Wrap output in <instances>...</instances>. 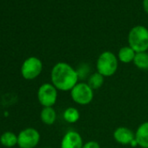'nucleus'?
<instances>
[{
  "instance_id": "nucleus-10",
  "label": "nucleus",
  "mask_w": 148,
  "mask_h": 148,
  "mask_svg": "<svg viewBox=\"0 0 148 148\" xmlns=\"http://www.w3.org/2000/svg\"><path fill=\"white\" fill-rule=\"evenodd\" d=\"M135 139L141 148H148V121L140 124L135 131Z\"/></svg>"
},
{
  "instance_id": "nucleus-22",
  "label": "nucleus",
  "mask_w": 148,
  "mask_h": 148,
  "mask_svg": "<svg viewBox=\"0 0 148 148\" xmlns=\"http://www.w3.org/2000/svg\"><path fill=\"white\" fill-rule=\"evenodd\" d=\"M42 148H51V147H42Z\"/></svg>"
},
{
  "instance_id": "nucleus-20",
  "label": "nucleus",
  "mask_w": 148,
  "mask_h": 148,
  "mask_svg": "<svg viewBox=\"0 0 148 148\" xmlns=\"http://www.w3.org/2000/svg\"><path fill=\"white\" fill-rule=\"evenodd\" d=\"M129 145H131L132 147H137V146H138V142H137V140L134 138L132 142H131V144Z\"/></svg>"
},
{
  "instance_id": "nucleus-19",
  "label": "nucleus",
  "mask_w": 148,
  "mask_h": 148,
  "mask_svg": "<svg viewBox=\"0 0 148 148\" xmlns=\"http://www.w3.org/2000/svg\"><path fill=\"white\" fill-rule=\"evenodd\" d=\"M143 8L145 13L148 14V0H143Z\"/></svg>"
},
{
  "instance_id": "nucleus-21",
  "label": "nucleus",
  "mask_w": 148,
  "mask_h": 148,
  "mask_svg": "<svg viewBox=\"0 0 148 148\" xmlns=\"http://www.w3.org/2000/svg\"><path fill=\"white\" fill-rule=\"evenodd\" d=\"M8 115H9V114H8V112H5V116H6V117H7V116H8Z\"/></svg>"
},
{
  "instance_id": "nucleus-6",
  "label": "nucleus",
  "mask_w": 148,
  "mask_h": 148,
  "mask_svg": "<svg viewBox=\"0 0 148 148\" xmlns=\"http://www.w3.org/2000/svg\"><path fill=\"white\" fill-rule=\"evenodd\" d=\"M58 89L51 83L42 84L37 92L39 104L43 107H53L58 100Z\"/></svg>"
},
{
  "instance_id": "nucleus-12",
  "label": "nucleus",
  "mask_w": 148,
  "mask_h": 148,
  "mask_svg": "<svg viewBox=\"0 0 148 148\" xmlns=\"http://www.w3.org/2000/svg\"><path fill=\"white\" fill-rule=\"evenodd\" d=\"M40 119L46 125H53L57 120V112L53 107H43L40 112Z\"/></svg>"
},
{
  "instance_id": "nucleus-16",
  "label": "nucleus",
  "mask_w": 148,
  "mask_h": 148,
  "mask_svg": "<svg viewBox=\"0 0 148 148\" xmlns=\"http://www.w3.org/2000/svg\"><path fill=\"white\" fill-rule=\"evenodd\" d=\"M134 65L142 71H147L148 70V52L143 51V52H137L136 56L133 60Z\"/></svg>"
},
{
  "instance_id": "nucleus-17",
  "label": "nucleus",
  "mask_w": 148,
  "mask_h": 148,
  "mask_svg": "<svg viewBox=\"0 0 148 148\" xmlns=\"http://www.w3.org/2000/svg\"><path fill=\"white\" fill-rule=\"evenodd\" d=\"M77 72H78V75H79V79H86L91 75L90 74V66L87 64H81L77 69Z\"/></svg>"
},
{
  "instance_id": "nucleus-13",
  "label": "nucleus",
  "mask_w": 148,
  "mask_h": 148,
  "mask_svg": "<svg viewBox=\"0 0 148 148\" xmlns=\"http://www.w3.org/2000/svg\"><path fill=\"white\" fill-rule=\"evenodd\" d=\"M0 144L6 148H12L18 145V135L13 132H5L0 136Z\"/></svg>"
},
{
  "instance_id": "nucleus-9",
  "label": "nucleus",
  "mask_w": 148,
  "mask_h": 148,
  "mask_svg": "<svg viewBox=\"0 0 148 148\" xmlns=\"http://www.w3.org/2000/svg\"><path fill=\"white\" fill-rule=\"evenodd\" d=\"M114 140L120 145H130L135 138V132L125 126H119L113 132Z\"/></svg>"
},
{
  "instance_id": "nucleus-1",
  "label": "nucleus",
  "mask_w": 148,
  "mask_h": 148,
  "mask_svg": "<svg viewBox=\"0 0 148 148\" xmlns=\"http://www.w3.org/2000/svg\"><path fill=\"white\" fill-rule=\"evenodd\" d=\"M77 70L66 62L55 64L51 71V83L61 92H71L79 83Z\"/></svg>"
},
{
  "instance_id": "nucleus-11",
  "label": "nucleus",
  "mask_w": 148,
  "mask_h": 148,
  "mask_svg": "<svg viewBox=\"0 0 148 148\" xmlns=\"http://www.w3.org/2000/svg\"><path fill=\"white\" fill-rule=\"evenodd\" d=\"M136 53L137 52L132 48L127 45V46H123L119 49L117 57L119 62L123 64H130L133 62Z\"/></svg>"
},
{
  "instance_id": "nucleus-4",
  "label": "nucleus",
  "mask_w": 148,
  "mask_h": 148,
  "mask_svg": "<svg viewBox=\"0 0 148 148\" xmlns=\"http://www.w3.org/2000/svg\"><path fill=\"white\" fill-rule=\"evenodd\" d=\"M94 90L86 82H79L71 92V98L74 103L79 106L89 105L94 97Z\"/></svg>"
},
{
  "instance_id": "nucleus-18",
  "label": "nucleus",
  "mask_w": 148,
  "mask_h": 148,
  "mask_svg": "<svg viewBox=\"0 0 148 148\" xmlns=\"http://www.w3.org/2000/svg\"><path fill=\"white\" fill-rule=\"evenodd\" d=\"M82 148H101V147L99 142H97L96 140H89L84 143V145Z\"/></svg>"
},
{
  "instance_id": "nucleus-15",
  "label": "nucleus",
  "mask_w": 148,
  "mask_h": 148,
  "mask_svg": "<svg viewBox=\"0 0 148 148\" xmlns=\"http://www.w3.org/2000/svg\"><path fill=\"white\" fill-rule=\"evenodd\" d=\"M105 77L103 75H101L100 73H99L98 71L92 73L91 75L88 77L87 79V84L93 89V90H98L99 88H101L105 83Z\"/></svg>"
},
{
  "instance_id": "nucleus-3",
  "label": "nucleus",
  "mask_w": 148,
  "mask_h": 148,
  "mask_svg": "<svg viewBox=\"0 0 148 148\" xmlns=\"http://www.w3.org/2000/svg\"><path fill=\"white\" fill-rule=\"evenodd\" d=\"M128 44L136 52L148 51V29L144 25L132 27L128 33Z\"/></svg>"
},
{
  "instance_id": "nucleus-5",
  "label": "nucleus",
  "mask_w": 148,
  "mask_h": 148,
  "mask_svg": "<svg viewBox=\"0 0 148 148\" xmlns=\"http://www.w3.org/2000/svg\"><path fill=\"white\" fill-rule=\"evenodd\" d=\"M43 62L37 57L27 58L21 65V75L26 80L36 79L43 71Z\"/></svg>"
},
{
  "instance_id": "nucleus-8",
  "label": "nucleus",
  "mask_w": 148,
  "mask_h": 148,
  "mask_svg": "<svg viewBox=\"0 0 148 148\" xmlns=\"http://www.w3.org/2000/svg\"><path fill=\"white\" fill-rule=\"evenodd\" d=\"M84 140L80 133L76 131H68L65 132L60 142V148H82Z\"/></svg>"
},
{
  "instance_id": "nucleus-7",
  "label": "nucleus",
  "mask_w": 148,
  "mask_h": 148,
  "mask_svg": "<svg viewBox=\"0 0 148 148\" xmlns=\"http://www.w3.org/2000/svg\"><path fill=\"white\" fill-rule=\"evenodd\" d=\"M40 141L39 132L33 127L23 129L18 134V145L19 148H35Z\"/></svg>"
},
{
  "instance_id": "nucleus-2",
  "label": "nucleus",
  "mask_w": 148,
  "mask_h": 148,
  "mask_svg": "<svg viewBox=\"0 0 148 148\" xmlns=\"http://www.w3.org/2000/svg\"><path fill=\"white\" fill-rule=\"evenodd\" d=\"M119 59L117 55L110 51H103L96 61V70L105 78L113 76L119 68Z\"/></svg>"
},
{
  "instance_id": "nucleus-14",
  "label": "nucleus",
  "mask_w": 148,
  "mask_h": 148,
  "mask_svg": "<svg viewBox=\"0 0 148 148\" xmlns=\"http://www.w3.org/2000/svg\"><path fill=\"white\" fill-rule=\"evenodd\" d=\"M80 113L79 111L73 106L67 107L63 112V119L69 124H75L79 120Z\"/></svg>"
}]
</instances>
